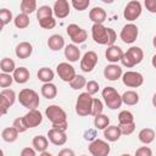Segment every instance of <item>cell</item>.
Returning a JSON list of instances; mask_svg holds the SVG:
<instances>
[{
	"mask_svg": "<svg viewBox=\"0 0 156 156\" xmlns=\"http://www.w3.org/2000/svg\"><path fill=\"white\" fill-rule=\"evenodd\" d=\"M45 116L51 122L54 129H58L62 132H66L68 128L67 123V115L62 107L58 105H50L45 110Z\"/></svg>",
	"mask_w": 156,
	"mask_h": 156,
	"instance_id": "6da1fadb",
	"label": "cell"
},
{
	"mask_svg": "<svg viewBox=\"0 0 156 156\" xmlns=\"http://www.w3.org/2000/svg\"><path fill=\"white\" fill-rule=\"evenodd\" d=\"M18 101L23 107L28 110H35L39 106V95L35 90L24 88L18 94Z\"/></svg>",
	"mask_w": 156,
	"mask_h": 156,
	"instance_id": "7a4b0ae2",
	"label": "cell"
},
{
	"mask_svg": "<svg viewBox=\"0 0 156 156\" xmlns=\"http://www.w3.org/2000/svg\"><path fill=\"white\" fill-rule=\"evenodd\" d=\"M143 58H144V51L139 46H132L124 52L121 62L124 67L132 68V67L139 65L143 61Z\"/></svg>",
	"mask_w": 156,
	"mask_h": 156,
	"instance_id": "3957f363",
	"label": "cell"
},
{
	"mask_svg": "<svg viewBox=\"0 0 156 156\" xmlns=\"http://www.w3.org/2000/svg\"><path fill=\"white\" fill-rule=\"evenodd\" d=\"M93 100L94 98H91L90 94L85 93H80L77 101H76V112L78 116L80 117H85L91 115V110H93Z\"/></svg>",
	"mask_w": 156,
	"mask_h": 156,
	"instance_id": "277c9868",
	"label": "cell"
},
{
	"mask_svg": "<svg viewBox=\"0 0 156 156\" xmlns=\"http://www.w3.org/2000/svg\"><path fill=\"white\" fill-rule=\"evenodd\" d=\"M102 98L106 104V106L111 110L119 108L122 106V95L118 94V91L113 87H105L102 89Z\"/></svg>",
	"mask_w": 156,
	"mask_h": 156,
	"instance_id": "5b68a950",
	"label": "cell"
},
{
	"mask_svg": "<svg viewBox=\"0 0 156 156\" xmlns=\"http://www.w3.org/2000/svg\"><path fill=\"white\" fill-rule=\"evenodd\" d=\"M91 37L96 44L100 45H107L110 43L108 37V27H105L104 24H93L91 27Z\"/></svg>",
	"mask_w": 156,
	"mask_h": 156,
	"instance_id": "8992f818",
	"label": "cell"
},
{
	"mask_svg": "<svg viewBox=\"0 0 156 156\" xmlns=\"http://www.w3.org/2000/svg\"><path fill=\"white\" fill-rule=\"evenodd\" d=\"M66 30H67V34L71 38V40H72L73 44H82L88 38L87 30L83 29L82 27H79L78 24H74V23L68 24V27H67Z\"/></svg>",
	"mask_w": 156,
	"mask_h": 156,
	"instance_id": "52a82bcc",
	"label": "cell"
},
{
	"mask_svg": "<svg viewBox=\"0 0 156 156\" xmlns=\"http://www.w3.org/2000/svg\"><path fill=\"white\" fill-rule=\"evenodd\" d=\"M56 73L58 76V78L66 83H71L74 78H76V71L74 67L72 65H69L68 62H61L57 65L56 67Z\"/></svg>",
	"mask_w": 156,
	"mask_h": 156,
	"instance_id": "ba28073f",
	"label": "cell"
},
{
	"mask_svg": "<svg viewBox=\"0 0 156 156\" xmlns=\"http://www.w3.org/2000/svg\"><path fill=\"white\" fill-rule=\"evenodd\" d=\"M141 4H140V1H138V0H132V1H129L127 5H126V7H124V10H123V17L127 20V21H129V22H133V21H135L140 15H141Z\"/></svg>",
	"mask_w": 156,
	"mask_h": 156,
	"instance_id": "9c48e42d",
	"label": "cell"
},
{
	"mask_svg": "<svg viewBox=\"0 0 156 156\" xmlns=\"http://www.w3.org/2000/svg\"><path fill=\"white\" fill-rule=\"evenodd\" d=\"M122 82L128 88H138L141 87L144 83V77L141 73L135 71H127L122 76Z\"/></svg>",
	"mask_w": 156,
	"mask_h": 156,
	"instance_id": "30bf717a",
	"label": "cell"
},
{
	"mask_svg": "<svg viewBox=\"0 0 156 156\" xmlns=\"http://www.w3.org/2000/svg\"><path fill=\"white\" fill-rule=\"evenodd\" d=\"M138 34H139L138 27H136L134 23H128V24L123 26V28L121 29L119 37H121V39H122L123 43H126V44H132V43H134V41L136 40Z\"/></svg>",
	"mask_w": 156,
	"mask_h": 156,
	"instance_id": "8fae6325",
	"label": "cell"
},
{
	"mask_svg": "<svg viewBox=\"0 0 156 156\" xmlns=\"http://www.w3.org/2000/svg\"><path fill=\"white\" fill-rule=\"evenodd\" d=\"M16 101V93L12 89H2L0 93V107L1 113L6 115L7 110L15 104Z\"/></svg>",
	"mask_w": 156,
	"mask_h": 156,
	"instance_id": "7c38bea8",
	"label": "cell"
},
{
	"mask_svg": "<svg viewBox=\"0 0 156 156\" xmlns=\"http://www.w3.org/2000/svg\"><path fill=\"white\" fill-rule=\"evenodd\" d=\"M110 151H111V147L108 143L101 139H95L89 145V152L93 156H108Z\"/></svg>",
	"mask_w": 156,
	"mask_h": 156,
	"instance_id": "4fadbf2b",
	"label": "cell"
},
{
	"mask_svg": "<svg viewBox=\"0 0 156 156\" xmlns=\"http://www.w3.org/2000/svg\"><path fill=\"white\" fill-rule=\"evenodd\" d=\"M98 65V55L95 51H87L80 58V69L85 73L91 72Z\"/></svg>",
	"mask_w": 156,
	"mask_h": 156,
	"instance_id": "5bb4252c",
	"label": "cell"
},
{
	"mask_svg": "<svg viewBox=\"0 0 156 156\" xmlns=\"http://www.w3.org/2000/svg\"><path fill=\"white\" fill-rule=\"evenodd\" d=\"M23 119H24V123L27 126V128H35L38 127L41 122H43V116H41V112L39 110H29L24 116H23Z\"/></svg>",
	"mask_w": 156,
	"mask_h": 156,
	"instance_id": "9a60e30c",
	"label": "cell"
},
{
	"mask_svg": "<svg viewBox=\"0 0 156 156\" xmlns=\"http://www.w3.org/2000/svg\"><path fill=\"white\" fill-rule=\"evenodd\" d=\"M69 2L67 0H56L54 2V6H52V10H54V15L56 18H66L68 15H69Z\"/></svg>",
	"mask_w": 156,
	"mask_h": 156,
	"instance_id": "2e32d148",
	"label": "cell"
},
{
	"mask_svg": "<svg viewBox=\"0 0 156 156\" xmlns=\"http://www.w3.org/2000/svg\"><path fill=\"white\" fill-rule=\"evenodd\" d=\"M123 76V72H122V67L118 66L117 63H111V65H107L105 68H104V77L110 80V82H115L119 78H122Z\"/></svg>",
	"mask_w": 156,
	"mask_h": 156,
	"instance_id": "e0dca14e",
	"label": "cell"
},
{
	"mask_svg": "<svg viewBox=\"0 0 156 156\" xmlns=\"http://www.w3.org/2000/svg\"><path fill=\"white\" fill-rule=\"evenodd\" d=\"M48 138H49L50 143H52L56 146H62L67 141L66 132H62V130H58V129H54V128L48 130Z\"/></svg>",
	"mask_w": 156,
	"mask_h": 156,
	"instance_id": "ac0fdd59",
	"label": "cell"
},
{
	"mask_svg": "<svg viewBox=\"0 0 156 156\" xmlns=\"http://www.w3.org/2000/svg\"><path fill=\"white\" fill-rule=\"evenodd\" d=\"M124 52L123 50L118 46V45H112V46H108L106 49V52H105V56H106V60L110 61L111 63H117L118 61L122 60Z\"/></svg>",
	"mask_w": 156,
	"mask_h": 156,
	"instance_id": "d6986e66",
	"label": "cell"
},
{
	"mask_svg": "<svg viewBox=\"0 0 156 156\" xmlns=\"http://www.w3.org/2000/svg\"><path fill=\"white\" fill-rule=\"evenodd\" d=\"M33 52V46L29 41H21L20 44H17L16 49H15V54L18 58H28Z\"/></svg>",
	"mask_w": 156,
	"mask_h": 156,
	"instance_id": "ffe728a7",
	"label": "cell"
},
{
	"mask_svg": "<svg viewBox=\"0 0 156 156\" xmlns=\"http://www.w3.org/2000/svg\"><path fill=\"white\" fill-rule=\"evenodd\" d=\"M106 17H107V13L102 7L96 6L89 11V18L94 22V24H102L106 21Z\"/></svg>",
	"mask_w": 156,
	"mask_h": 156,
	"instance_id": "44dd1931",
	"label": "cell"
},
{
	"mask_svg": "<svg viewBox=\"0 0 156 156\" xmlns=\"http://www.w3.org/2000/svg\"><path fill=\"white\" fill-rule=\"evenodd\" d=\"M48 46L52 51H58L65 48V39L61 34H52L48 39Z\"/></svg>",
	"mask_w": 156,
	"mask_h": 156,
	"instance_id": "7402d4cb",
	"label": "cell"
},
{
	"mask_svg": "<svg viewBox=\"0 0 156 156\" xmlns=\"http://www.w3.org/2000/svg\"><path fill=\"white\" fill-rule=\"evenodd\" d=\"M65 57L69 62H76L80 58V50L76 44H68L65 46Z\"/></svg>",
	"mask_w": 156,
	"mask_h": 156,
	"instance_id": "603a6c76",
	"label": "cell"
},
{
	"mask_svg": "<svg viewBox=\"0 0 156 156\" xmlns=\"http://www.w3.org/2000/svg\"><path fill=\"white\" fill-rule=\"evenodd\" d=\"M13 77V80L18 84H24L29 80V77H30V73L29 71L26 68V67H17L12 74Z\"/></svg>",
	"mask_w": 156,
	"mask_h": 156,
	"instance_id": "cb8c5ba5",
	"label": "cell"
},
{
	"mask_svg": "<svg viewBox=\"0 0 156 156\" xmlns=\"http://www.w3.org/2000/svg\"><path fill=\"white\" fill-rule=\"evenodd\" d=\"M32 145H33V147L35 149V151H38V152L41 154V152L46 151V149H48V146H49V140H48V138L44 136V135H37V136L33 138Z\"/></svg>",
	"mask_w": 156,
	"mask_h": 156,
	"instance_id": "d4e9b609",
	"label": "cell"
},
{
	"mask_svg": "<svg viewBox=\"0 0 156 156\" xmlns=\"http://www.w3.org/2000/svg\"><path fill=\"white\" fill-rule=\"evenodd\" d=\"M122 133L118 128V126H108L104 130V136L107 141H117L121 138Z\"/></svg>",
	"mask_w": 156,
	"mask_h": 156,
	"instance_id": "484cf974",
	"label": "cell"
},
{
	"mask_svg": "<svg viewBox=\"0 0 156 156\" xmlns=\"http://www.w3.org/2000/svg\"><path fill=\"white\" fill-rule=\"evenodd\" d=\"M37 77H38L39 80H41V82L45 84V83H51V82H52V79H54V77H55V73H54V71H52L51 68H49V67H41V68H39V71L37 72Z\"/></svg>",
	"mask_w": 156,
	"mask_h": 156,
	"instance_id": "4316f807",
	"label": "cell"
},
{
	"mask_svg": "<svg viewBox=\"0 0 156 156\" xmlns=\"http://www.w3.org/2000/svg\"><path fill=\"white\" fill-rule=\"evenodd\" d=\"M40 93L41 95L48 99V100H51L54 98H56L57 95V88L54 83H45L41 85V89H40Z\"/></svg>",
	"mask_w": 156,
	"mask_h": 156,
	"instance_id": "83f0119b",
	"label": "cell"
},
{
	"mask_svg": "<svg viewBox=\"0 0 156 156\" xmlns=\"http://www.w3.org/2000/svg\"><path fill=\"white\" fill-rule=\"evenodd\" d=\"M122 102L128 106H134L139 102V94L134 90H127L122 94Z\"/></svg>",
	"mask_w": 156,
	"mask_h": 156,
	"instance_id": "f1b7e54d",
	"label": "cell"
},
{
	"mask_svg": "<svg viewBox=\"0 0 156 156\" xmlns=\"http://www.w3.org/2000/svg\"><path fill=\"white\" fill-rule=\"evenodd\" d=\"M155 136H156V135H155V130L151 129V128H143V129L139 132V134H138L139 140H140L143 144H145V145L151 144V143L154 141Z\"/></svg>",
	"mask_w": 156,
	"mask_h": 156,
	"instance_id": "f546056e",
	"label": "cell"
},
{
	"mask_svg": "<svg viewBox=\"0 0 156 156\" xmlns=\"http://www.w3.org/2000/svg\"><path fill=\"white\" fill-rule=\"evenodd\" d=\"M18 134H20V133L17 132L16 128H13V127H7V128L2 129V132H1V138H2V140L6 141V143H13V141L17 140Z\"/></svg>",
	"mask_w": 156,
	"mask_h": 156,
	"instance_id": "4dcf8cb0",
	"label": "cell"
},
{
	"mask_svg": "<svg viewBox=\"0 0 156 156\" xmlns=\"http://www.w3.org/2000/svg\"><path fill=\"white\" fill-rule=\"evenodd\" d=\"M16 65H15V61L10 57H4L1 58L0 61V69H1V73H13L15 69H16Z\"/></svg>",
	"mask_w": 156,
	"mask_h": 156,
	"instance_id": "1f68e13d",
	"label": "cell"
},
{
	"mask_svg": "<svg viewBox=\"0 0 156 156\" xmlns=\"http://www.w3.org/2000/svg\"><path fill=\"white\" fill-rule=\"evenodd\" d=\"M37 1L35 0H22L21 1V11L22 13L30 15L34 11H37Z\"/></svg>",
	"mask_w": 156,
	"mask_h": 156,
	"instance_id": "d6a6232c",
	"label": "cell"
},
{
	"mask_svg": "<svg viewBox=\"0 0 156 156\" xmlns=\"http://www.w3.org/2000/svg\"><path fill=\"white\" fill-rule=\"evenodd\" d=\"M110 124V118L101 113L96 117H94V126H95V129H101V130H105Z\"/></svg>",
	"mask_w": 156,
	"mask_h": 156,
	"instance_id": "836d02e7",
	"label": "cell"
},
{
	"mask_svg": "<svg viewBox=\"0 0 156 156\" xmlns=\"http://www.w3.org/2000/svg\"><path fill=\"white\" fill-rule=\"evenodd\" d=\"M13 24L18 29H24L29 26V17L26 13H20L13 18Z\"/></svg>",
	"mask_w": 156,
	"mask_h": 156,
	"instance_id": "e575fe53",
	"label": "cell"
},
{
	"mask_svg": "<svg viewBox=\"0 0 156 156\" xmlns=\"http://www.w3.org/2000/svg\"><path fill=\"white\" fill-rule=\"evenodd\" d=\"M52 15H54V10H52V7H50L48 5H43V6H40L37 10V18H38V21L48 18V17H52Z\"/></svg>",
	"mask_w": 156,
	"mask_h": 156,
	"instance_id": "d590c367",
	"label": "cell"
},
{
	"mask_svg": "<svg viewBox=\"0 0 156 156\" xmlns=\"http://www.w3.org/2000/svg\"><path fill=\"white\" fill-rule=\"evenodd\" d=\"M134 122V116L130 111L123 110L118 113V124H126V123H133Z\"/></svg>",
	"mask_w": 156,
	"mask_h": 156,
	"instance_id": "8d00e7d4",
	"label": "cell"
},
{
	"mask_svg": "<svg viewBox=\"0 0 156 156\" xmlns=\"http://www.w3.org/2000/svg\"><path fill=\"white\" fill-rule=\"evenodd\" d=\"M85 85H87V80H85V78H84L83 76H80V74H77L76 78L69 83V87H71L72 89H74V90H79V89L84 88Z\"/></svg>",
	"mask_w": 156,
	"mask_h": 156,
	"instance_id": "74e56055",
	"label": "cell"
},
{
	"mask_svg": "<svg viewBox=\"0 0 156 156\" xmlns=\"http://www.w3.org/2000/svg\"><path fill=\"white\" fill-rule=\"evenodd\" d=\"M0 21H1V27H5L7 23L12 21V12L7 9H1L0 10Z\"/></svg>",
	"mask_w": 156,
	"mask_h": 156,
	"instance_id": "f35d334b",
	"label": "cell"
},
{
	"mask_svg": "<svg viewBox=\"0 0 156 156\" xmlns=\"http://www.w3.org/2000/svg\"><path fill=\"white\" fill-rule=\"evenodd\" d=\"M13 82V77L9 73H1L0 74V87L2 89H7Z\"/></svg>",
	"mask_w": 156,
	"mask_h": 156,
	"instance_id": "ab89813d",
	"label": "cell"
},
{
	"mask_svg": "<svg viewBox=\"0 0 156 156\" xmlns=\"http://www.w3.org/2000/svg\"><path fill=\"white\" fill-rule=\"evenodd\" d=\"M102 110H104V105H102L101 100H100V99L94 98V100H93V110H91V116L96 117V116L101 115V113H102Z\"/></svg>",
	"mask_w": 156,
	"mask_h": 156,
	"instance_id": "60d3db41",
	"label": "cell"
},
{
	"mask_svg": "<svg viewBox=\"0 0 156 156\" xmlns=\"http://www.w3.org/2000/svg\"><path fill=\"white\" fill-rule=\"evenodd\" d=\"M39 26L43 29H52L56 26V20L54 17H48V18L40 20L39 21Z\"/></svg>",
	"mask_w": 156,
	"mask_h": 156,
	"instance_id": "b9f144b4",
	"label": "cell"
},
{
	"mask_svg": "<svg viewBox=\"0 0 156 156\" xmlns=\"http://www.w3.org/2000/svg\"><path fill=\"white\" fill-rule=\"evenodd\" d=\"M118 128L123 135H130L135 130V122L126 123V124H118Z\"/></svg>",
	"mask_w": 156,
	"mask_h": 156,
	"instance_id": "7bdbcfd3",
	"label": "cell"
},
{
	"mask_svg": "<svg viewBox=\"0 0 156 156\" xmlns=\"http://www.w3.org/2000/svg\"><path fill=\"white\" fill-rule=\"evenodd\" d=\"M12 127H13V128H16L18 133H24V132L28 129V128H27V126H26V123H24L23 117H17V118L13 121Z\"/></svg>",
	"mask_w": 156,
	"mask_h": 156,
	"instance_id": "ee69618b",
	"label": "cell"
},
{
	"mask_svg": "<svg viewBox=\"0 0 156 156\" xmlns=\"http://www.w3.org/2000/svg\"><path fill=\"white\" fill-rule=\"evenodd\" d=\"M72 6L77 10V11H84L87 10V7L90 5L89 0H72Z\"/></svg>",
	"mask_w": 156,
	"mask_h": 156,
	"instance_id": "f6af8a7d",
	"label": "cell"
},
{
	"mask_svg": "<svg viewBox=\"0 0 156 156\" xmlns=\"http://www.w3.org/2000/svg\"><path fill=\"white\" fill-rule=\"evenodd\" d=\"M85 89H87V93L90 94V95H94L99 91L100 87H99V83L96 80H89L87 82V85H85Z\"/></svg>",
	"mask_w": 156,
	"mask_h": 156,
	"instance_id": "bcb514c9",
	"label": "cell"
},
{
	"mask_svg": "<svg viewBox=\"0 0 156 156\" xmlns=\"http://www.w3.org/2000/svg\"><path fill=\"white\" fill-rule=\"evenodd\" d=\"M134 156H152V151L149 146H140L135 150Z\"/></svg>",
	"mask_w": 156,
	"mask_h": 156,
	"instance_id": "7dc6e473",
	"label": "cell"
},
{
	"mask_svg": "<svg viewBox=\"0 0 156 156\" xmlns=\"http://www.w3.org/2000/svg\"><path fill=\"white\" fill-rule=\"evenodd\" d=\"M144 5H145V7L149 12L156 13V0H145Z\"/></svg>",
	"mask_w": 156,
	"mask_h": 156,
	"instance_id": "c3c4849f",
	"label": "cell"
},
{
	"mask_svg": "<svg viewBox=\"0 0 156 156\" xmlns=\"http://www.w3.org/2000/svg\"><path fill=\"white\" fill-rule=\"evenodd\" d=\"M95 136H96V130H95V129H88V130L84 133V139H85V140L94 141V140H95Z\"/></svg>",
	"mask_w": 156,
	"mask_h": 156,
	"instance_id": "681fc988",
	"label": "cell"
},
{
	"mask_svg": "<svg viewBox=\"0 0 156 156\" xmlns=\"http://www.w3.org/2000/svg\"><path fill=\"white\" fill-rule=\"evenodd\" d=\"M21 156H37V151L34 147H24L21 151Z\"/></svg>",
	"mask_w": 156,
	"mask_h": 156,
	"instance_id": "f907efd6",
	"label": "cell"
},
{
	"mask_svg": "<svg viewBox=\"0 0 156 156\" xmlns=\"http://www.w3.org/2000/svg\"><path fill=\"white\" fill-rule=\"evenodd\" d=\"M108 37H110V43H108V46L115 45V41H116V39H117V35H116V32H115L112 28H108Z\"/></svg>",
	"mask_w": 156,
	"mask_h": 156,
	"instance_id": "816d5d0a",
	"label": "cell"
},
{
	"mask_svg": "<svg viewBox=\"0 0 156 156\" xmlns=\"http://www.w3.org/2000/svg\"><path fill=\"white\" fill-rule=\"evenodd\" d=\"M57 156H76V155L72 149H62Z\"/></svg>",
	"mask_w": 156,
	"mask_h": 156,
	"instance_id": "f5cc1de1",
	"label": "cell"
},
{
	"mask_svg": "<svg viewBox=\"0 0 156 156\" xmlns=\"http://www.w3.org/2000/svg\"><path fill=\"white\" fill-rule=\"evenodd\" d=\"M151 63H152V67L156 69V54L152 56V60H151Z\"/></svg>",
	"mask_w": 156,
	"mask_h": 156,
	"instance_id": "db71d44e",
	"label": "cell"
},
{
	"mask_svg": "<svg viewBox=\"0 0 156 156\" xmlns=\"http://www.w3.org/2000/svg\"><path fill=\"white\" fill-rule=\"evenodd\" d=\"M152 105H154V107H156V93L152 96Z\"/></svg>",
	"mask_w": 156,
	"mask_h": 156,
	"instance_id": "11a10c76",
	"label": "cell"
},
{
	"mask_svg": "<svg viewBox=\"0 0 156 156\" xmlns=\"http://www.w3.org/2000/svg\"><path fill=\"white\" fill-rule=\"evenodd\" d=\"M39 156H52L50 152H48V151H44V152H41Z\"/></svg>",
	"mask_w": 156,
	"mask_h": 156,
	"instance_id": "9f6ffc18",
	"label": "cell"
},
{
	"mask_svg": "<svg viewBox=\"0 0 156 156\" xmlns=\"http://www.w3.org/2000/svg\"><path fill=\"white\" fill-rule=\"evenodd\" d=\"M152 45H154V48L156 49V35H155L154 39H152Z\"/></svg>",
	"mask_w": 156,
	"mask_h": 156,
	"instance_id": "6f0895ef",
	"label": "cell"
},
{
	"mask_svg": "<svg viewBox=\"0 0 156 156\" xmlns=\"http://www.w3.org/2000/svg\"><path fill=\"white\" fill-rule=\"evenodd\" d=\"M121 156H130V155H129V154H122Z\"/></svg>",
	"mask_w": 156,
	"mask_h": 156,
	"instance_id": "680465c9",
	"label": "cell"
},
{
	"mask_svg": "<svg viewBox=\"0 0 156 156\" xmlns=\"http://www.w3.org/2000/svg\"><path fill=\"white\" fill-rule=\"evenodd\" d=\"M80 156H87V155H80Z\"/></svg>",
	"mask_w": 156,
	"mask_h": 156,
	"instance_id": "91938a15",
	"label": "cell"
}]
</instances>
